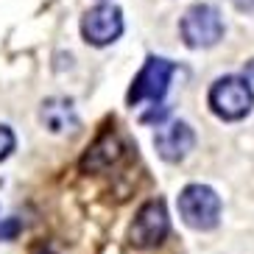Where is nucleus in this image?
<instances>
[{
  "instance_id": "nucleus-1",
  "label": "nucleus",
  "mask_w": 254,
  "mask_h": 254,
  "mask_svg": "<svg viewBox=\"0 0 254 254\" xmlns=\"http://www.w3.org/2000/svg\"><path fill=\"white\" fill-rule=\"evenodd\" d=\"M254 90L243 75H224L209 87V109L221 120H240L252 112Z\"/></svg>"
},
{
  "instance_id": "nucleus-2",
  "label": "nucleus",
  "mask_w": 254,
  "mask_h": 254,
  "mask_svg": "<svg viewBox=\"0 0 254 254\" xmlns=\"http://www.w3.org/2000/svg\"><path fill=\"white\" fill-rule=\"evenodd\" d=\"M179 215L190 229H215L221 221V195L207 185H187L179 193Z\"/></svg>"
},
{
  "instance_id": "nucleus-3",
  "label": "nucleus",
  "mask_w": 254,
  "mask_h": 254,
  "mask_svg": "<svg viewBox=\"0 0 254 254\" xmlns=\"http://www.w3.org/2000/svg\"><path fill=\"white\" fill-rule=\"evenodd\" d=\"M179 31L187 48H212L224 39V20H221L215 6L195 3L185 11Z\"/></svg>"
},
{
  "instance_id": "nucleus-4",
  "label": "nucleus",
  "mask_w": 254,
  "mask_h": 254,
  "mask_svg": "<svg viewBox=\"0 0 254 254\" xmlns=\"http://www.w3.org/2000/svg\"><path fill=\"white\" fill-rule=\"evenodd\" d=\"M173 73H176V64L173 62L162 59V56H148L145 64H142V70L134 75V81L128 87L126 101L131 106L142 104V101L159 104L165 98V92H168V87H171Z\"/></svg>"
},
{
  "instance_id": "nucleus-5",
  "label": "nucleus",
  "mask_w": 254,
  "mask_h": 254,
  "mask_svg": "<svg viewBox=\"0 0 254 254\" xmlns=\"http://www.w3.org/2000/svg\"><path fill=\"white\" fill-rule=\"evenodd\" d=\"M120 34H123V11L112 3H101L81 17V37L95 48L112 45Z\"/></svg>"
},
{
  "instance_id": "nucleus-6",
  "label": "nucleus",
  "mask_w": 254,
  "mask_h": 254,
  "mask_svg": "<svg viewBox=\"0 0 254 254\" xmlns=\"http://www.w3.org/2000/svg\"><path fill=\"white\" fill-rule=\"evenodd\" d=\"M171 232V218H168V209L162 201H148L142 204L140 212H137L134 224L128 238L137 249H157Z\"/></svg>"
},
{
  "instance_id": "nucleus-7",
  "label": "nucleus",
  "mask_w": 254,
  "mask_h": 254,
  "mask_svg": "<svg viewBox=\"0 0 254 254\" xmlns=\"http://www.w3.org/2000/svg\"><path fill=\"white\" fill-rule=\"evenodd\" d=\"M193 145H195V134L185 120L165 123V126L157 128V134H154V148H157V154L165 162H182L193 151Z\"/></svg>"
},
{
  "instance_id": "nucleus-8",
  "label": "nucleus",
  "mask_w": 254,
  "mask_h": 254,
  "mask_svg": "<svg viewBox=\"0 0 254 254\" xmlns=\"http://www.w3.org/2000/svg\"><path fill=\"white\" fill-rule=\"evenodd\" d=\"M123 157V142H120L118 131L106 128L95 137L90 148L84 151L81 157V171L84 173H98V171H106L109 165H115L118 159Z\"/></svg>"
},
{
  "instance_id": "nucleus-9",
  "label": "nucleus",
  "mask_w": 254,
  "mask_h": 254,
  "mask_svg": "<svg viewBox=\"0 0 254 254\" xmlns=\"http://www.w3.org/2000/svg\"><path fill=\"white\" fill-rule=\"evenodd\" d=\"M42 126L53 134H64V131H75L78 128V115L70 98H48L39 112Z\"/></svg>"
},
{
  "instance_id": "nucleus-10",
  "label": "nucleus",
  "mask_w": 254,
  "mask_h": 254,
  "mask_svg": "<svg viewBox=\"0 0 254 254\" xmlns=\"http://www.w3.org/2000/svg\"><path fill=\"white\" fill-rule=\"evenodd\" d=\"M14 145H17L14 131H11L8 126H3V123H0V162H3V159H6L11 151H14Z\"/></svg>"
},
{
  "instance_id": "nucleus-11",
  "label": "nucleus",
  "mask_w": 254,
  "mask_h": 254,
  "mask_svg": "<svg viewBox=\"0 0 254 254\" xmlns=\"http://www.w3.org/2000/svg\"><path fill=\"white\" fill-rule=\"evenodd\" d=\"M20 229H23V224L17 218H0V240H14Z\"/></svg>"
},
{
  "instance_id": "nucleus-12",
  "label": "nucleus",
  "mask_w": 254,
  "mask_h": 254,
  "mask_svg": "<svg viewBox=\"0 0 254 254\" xmlns=\"http://www.w3.org/2000/svg\"><path fill=\"white\" fill-rule=\"evenodd\" d=\"M240 11H254V0H232Z\"/></svg>"
},
{
  "instance_id": "nucleus-13",
  "label": "nucleus",
  "mask_w": 254,
  "mask_h": 254,
  "mask_svg": "<svg viewBox=\"0 0 254 254\" xmlns=\"http://www.w3.org/2000/svg\"><path fill=\"white\" fill-rule=\"evenodd\" d=\"M31 254H56V252H53V249L48 246V243H37V246L31 249Z\"/></svg>"
},
{
  "instance_id": "nucleus-14",
  "label": "nucleus",
  "mask_w": 254,
  "mask_h": 254,
  "mask_svg": "<svg viewBox=\"0 0 254 254\" xmlns=\"http://www.w3.org/2000/svg\"><path fill=\"white\" fill-rule=\"evenodd\" d=\"M243 78H246L249 84H254V59L246 64V70H243Z\"/></svg>"
}]
</instances>
